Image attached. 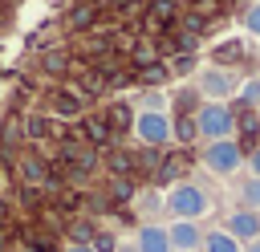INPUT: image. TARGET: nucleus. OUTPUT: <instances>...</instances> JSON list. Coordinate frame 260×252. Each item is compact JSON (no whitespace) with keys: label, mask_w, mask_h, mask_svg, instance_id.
I'll return each instance as SVG.
<instances>
[{"label":"nucleus","mask_w":260,"mask_h":252,"mask_svg":"<svg viewBox=\"0 0 260 252\" xmlns=\"http://www.w3.org/2000/svg\"><path fill=\"white\" fill-rule=\"evenodd\" d=\"M244 24H248V33H260V4H252V8H248Z\"/></svg>","instance_id":"11"},{"label":"nucleus","mask_w":260,"mask_h":252,"mask_svg":"<svg viewBox=\"0 0 260 252\" xmlns=\"http://www.w3.org/2000/svg\"><path fill=\"white\" fill-rule=\"evenodd\" d=\"M232 126H236V118H232V110L223 106V102H211V106H203L199 114H195V130L203 134V138H228L232 134Z\"/></svg>","instance_id":"2"},{"label":"nucleus","mask_w":260,"mask_h":252,"mask_svg":"<svg viewBox=\"0 0 260 252\" xmlns=\"http://www.w3.org/2000/svg\"><path fill=\"white\" fill-rule=\"evenodd\" d=\"M228 236L236 240H256L260 236V211H236L228 219Z\"/></svg>","instance_id":"7"},{"label":"nucleus","mask_w":260,"mask_h":252,"mask_svg":"<svg viewBox=\"0 0 260 252\" xmlns=\"http://www.w3.org/2000/svg\"><path fill=\"white\" fill-rule=\"evenodd\" d=\"M244 98H248V102H260V81H248V85H244Z\"/></svg>","instance_id":"13"},{"label":"nucleus","mask_w":260,"mask_h":252,"mask_svg":"<svg viewBox=\"0 0 260 252\" xmlns=\"http://www.w3.org/2000/svg\"><path fill=\"white\" fill-rule=\"evenodd\" d=\"M207 167L211 171H219V175H228V171H236L240 167V146L232 142V138H215L211 146H207Z\"/></svg>","instance_id":"4"},{"label":"nucleus","mask_w":260,"mask_h":252,"mask_svg":"<svg viewBox=\"0 0 260 252\" xmlns=\"http://www.w3.org/2000/svg\"><path fill=\"white\" fill-rule=\"evenodd\" d=\"M203 248L207 252H240V240L228 236V232H207L203 236Z\"/></svg>","instance_id":"9"},{"label":"nucleus","mask_w":260,"mask_h":252,"mask_svg":"<svg viewBox=\"0 0 260 252\" xmlns=\"http://www.w3.org/2000/svg\"><path fill=\"white\" fill-rule=\"evenodd\" d=\"M138 252H171L167 228H154V224H146V228L138 232Z\"/></svg>","instance_id":"8"},{"label":"nucleus","mask_w":260,"mask_h":252,"mask_svg":"<svg viewBox=\"0 0 260 252\" xmlns=\"http://www.w3.org/2000/svg\"><path fill=\"white\" fill-rule=\"evenodd\" d=\"M69 252H93V248H89V244H73Z\"/></svg>","instance_id":"15"},{"label":"nucleus","mask_w":260,"mask_h":252,"mask_svg":"<svg viewBox=\"0 0 260 252\" xmlns=\"http://www.w3.org/2000/svg\"><path fill=\"white\" fill-rule=\"evenodd\" d=\"M252 252H260V244H256V248H252Z\"/></svg>","instance_id":"16"},{"label":"nucleus","mask_w":260,"mask_h":252,"mask_svg":"<svg viewBox=\"0 0 260 252\" xmlns=\"http://www.w3.org/2000/svg\"><path fill=\"white\" fill-rule=\"evenodd\" d=\"M236 73H228V69H207L203 77H199V89L207 93V98H228V93H236Z\"/></svg>","instance_id":"5"},{"label":"nucleus","mask_w":260,"mask_h":252,"mask_svg":"<svg viewBox=\"0 0 260 252\" xmlns=\"http://www.w3.org/2000/svg\"><path fill=\"white\" fill-rule=\"evenodd\" d=\"M134 134L150 146H162V142H171V118L162 110H142L138 122H134Z\"/></svg>","instance_id":"3"},{"label":"nucleus","mask_w":260,"mask_h":252,"mask_svg":"<svg viewBox=\"0 0 260 252\" xmlns=\"http://www.w3.org/2000/svg\"><path fill=\"white\" fill-rule=\"evenodd\" d=\"M244 199L260 207V179H248V183H244Z\"/></svg>","instance_id":"10"},{"label":"nucleus","mask_w":260,"mask_h":252,"mask_svg":"<svg viewBox=\"0 0 260 252\" xmlns=\"http://www.w3.org/2000/svg\"><path fill=\"white\" fill-rule=\"evenodd\" d=\"M167 207L179 215V219H199L211 203H207V195L195 187V183H179V187H171V195H167Z\"/></svg>","instance_id":"1"},{"label":"nucleus","mask_w":260,"mask_h":252,"mask_svg":"<svg viewBox=\"0 0 260 252\" xmlns=\"http://www.w3.org/2000/svg\"><path fill=\"white\" fill-rule=\"evenodd\" d=\"M252 171H256V179H260V146L252 150Z\"/></svg>","instance_id":"14"},{"label":"nucleus","mask_w":260,"mask_h":252,"mask_svg":"<svg viewBox=\"0 0 260 252\" xmlns=\"http://www.w3.org/2000/svg\"><path fill=\"white\" fill-rule=\"evenodd\" d=\"M167 240H171V248H179V252H195V244H199L203 236H199L195 219H179V224L167 232Z\"/></svg>","instance_id":"6"},{"label":"nucleus","mask_w":260,"mask_h":252,"mask_svg":"<svg viewBox=\"0 0 260 252\" xmlns=\"http://www.w3.org/2000/svg\"><path fill=\"white\" fill-rule=\"evenodd\" d=\"M114 248H118L114 236H98V240H93V252H114Z\"/></svg>","instance_id":"12"}]
</instances>
